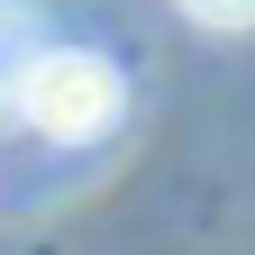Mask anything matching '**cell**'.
I'll return each mask as SVG.
<instances>
[{
  "label": "cell",
  "mask_w": 255,
  "mask_h": 255,
  "mask_svg": "<svg viewBox=\"0 0 255 255\" xmlns=\"http://www.w3.org/2000/svg\"><path fill=\"white\" fill-rule=\"evenodd\" d=\"M9 101H18V119L37 128V137H55V146H91V137H110V128H119L128 82H119V64L91 55V46H37V55L18 64Z\"/></svg>",
  "instance_id": "6da1fadb"
},
{
  "label": "cell",
  "mask_w": 255,
  "mask_h": 255,
  "mask_svg": "<svg viewBox=\"0 0 255 255\" xmlns=\"http://www.w3.org/2000/svg\"><path fill=\"white\" fill-rule=\"evenodd\" d=\"M182 18L210 37H237V27H255V0H182Z\"/></svg>",
  "instance_id": "7a4b0ae2"
}]
</instances>
